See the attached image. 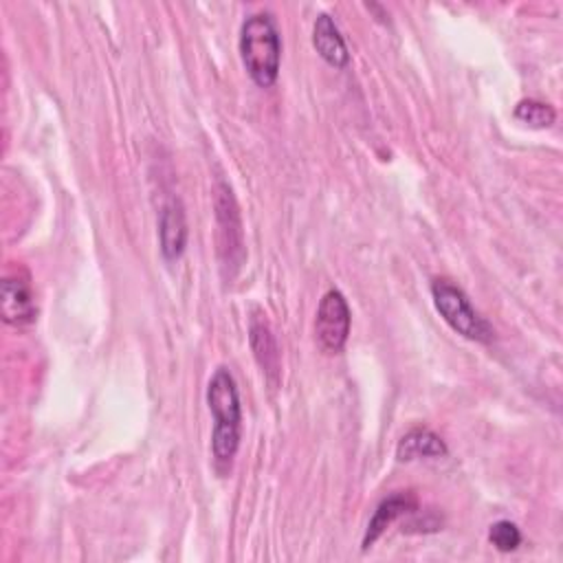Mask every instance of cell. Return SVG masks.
I'll list each match as a JSON object with an SVG mask.
<instances>
[{
    "label": "cell",
    "mask_w": 563,
    "mask_h": 563,
    "mask_svg": "<svg viewBox=\"0 0 563 563\" xmlns=\"http://www.w3.org/2000/svg\"><path fill=\"white\" fill-rule=\"evenodd\" d=\"M207 405L213 416L211 431V453L216 468L227 473L240 449L242 431V405L238 394V383L227 367H218L207 385Z\"/></svg>",
    "instance_id": "obj_1"
},
{
    "label": "cell",
    "mask_w": 563,
    "mask_h": 563,
    "mask_svg": "<svg viewBox=\"0 0 563 563\" xmlns=\"http://www.w3.org/2000/svg\"><path fill=\"white\" fill-rule=\"evenodd\" d=\"M238 51L244 70L260 88H271L279 77L282 37L271 11L251 13L238 37Z\"/></svg>",
    "instance_id": "obj_2"
},
{
    "label": "cell",
    "mask_w": 563,
    "mask_h": 563,
    "mask_svg": "<svg viewBox=\"0 0 563 563\" xmlns=\"http://www.w3.org/2000/svg\"><path fill=\"white\" fill-rule=\"evenodd\" d=\"M431 299L440 317L460 336L475 343H490L495 339L493 325L473 308L468 295L446 277L431 282Z\"/></svg>",
    "instance_id": "obj_3"
},
{
    "label": "cell",
    "mask_w": 563,
    "mask_h": 563,
    "mask_svg": "<svg viewBox=\"0 0 563 563\" xmlns=\"http://www.w3.org/2000/svg\"><path fill=\"white\" fill-rule=\"evenodd\" d=\"M213 207L218 222V253L224 268H229V277L244 262V240H242V220L233 198L231 187L224 180L216 183L213 189Z\"/></svg>",
    "instance_id": "obj_4"
},
{
    "label": "cell",
    "mask_w": 563,
    "mask_h": 563,
    "mask_svg": "<svg viewBox=\"0 0 563 563\" xmlns=\"http://www.w3.org/2000/svg\"><path fill=\"white\" fill-rule=\"evenodd\" d=\"M350 325H352V312H350L347 299L343 297L341 290L330 288L321 297L317 317H314V336L319 347L328 354H339L347 343Z\"/></svg>",
    "instance_id": "obj_5"
},
{
    "label": "cell",
    "mask_w": 563,
    "mask_h": 563,
    "mask_svg": "<svg viewBox=\"0 0 563 563\" xmlns=\"http://www.w3.org/2000/svg\"><path fill=\"white\" fill-rule=\"evenodd\" d=\"M37 317L35 295L26 275H7L2 279V319L9 325L24 328Z\"/></svg>",
    "instance_id": "obj_6"
},
{
    "label": "cell",
    "mask_w": 563,
    "mask_h": 563,
    "mask_svg": "<svg viewBox=\"0 0 563 563\" xmlns=\"http://www.w3.org/2000/svg\"><path fill=\"white\" fill-rule=\"evenodd\" d=\"M187 216L178 196L163 202L158 216V244L167 262H176L187 249Z\"/></svg>",
    "instance_id": "obj_7"
},
{
    "label": "cell",
    "mask_w": 563,
    "mask_h": 563,
    "mask_svg": "<svg viewBox=\"0 0 563 563\" xmlns=\"http://www.w3.org/2000/svg\"><path fill=\"white\" fill-rule=\"evenodd\" d=\"M416 510H418V497L411 490H398V493H391L389 497H385L376 506L374 515L369 517L367 530L363 534V550L372 548L391 523H396L400 517L411 515Z\"/></svg>",
    "instance_id": "obj_8"
},
{
    "label": "cell",
    "mask_w": 563,
    "mask_h": 563,
    "mask_svg": "<svg viewBox=\"0 0 563 563\" xmlns=\"http://www.w3.org/2000/svg\"><path fill=\"white\" fill-rule=\"evenodd\" d=\"M312 46L319 57L332 68H345L350 64L347 44L330 13H319L312 24Z\"/></svg>",
    "instance_id": "obj_9"
},
{
    "label": "cell",
    "mask_w": 563,
    "mask_h": 563,
    "mask_svg": "<svg viewBox=\"0 0 563 563\" xmlns=\"http://www.w3.org/2000/svg\"><path fill=\"white\" fill-rule=\"evenodd\" d=\"M249 341H251V350H253L257 365L275 383L277 374H279V350H277V341H275L273 330H271L268 321L264 319V314H255L251 319Z\"/></svg>",
    "instance_id": "obj_10"
},
{
    "label": "cell",
    "mask_w": 563,
    "mask_h": 563,
    "mask_svg": "<svg viewBox=\"0 0 563 563\" xmlns=\"http://www.w3.org/2000/svg\"><path fill=\"white\" fill-rule=\"evenodd\" d=\"M449 453L444 440L431 431L429 427H413L409 429L396 446V457L400 462H411L420 457H444Z\"/></svg>",
    "instance_id": "obj_11"
},
{
    "label": "cell",
    "mask_w": 563,
    "mask_h": 563,
    "mask_svg": "<svg viewBox=\"0 0 563 563\" xmlns=\"http://www.w3.org/2000/svg\"><path fill=\"white\" fill-rule=\"evenodd\" d=\"M515 119H519L521 123H526L530 128L543 130V128H550L554 123L556 112L550 103H543V101H537V99H521L515 106Z\"/></svg>",
    "instance_id": "obj_12"
},
{
    "label": "cell",
    "mask_w": 563,
    "mask_h": 563,
    "mask_svg": "<svg viewBox=\"0 0 563 563\" xmlns=\"http://www.w3.org/2000/svg\"><path fill=\"white\" fill-rule=\"evenodd\" d=\"M488 541L499 550V552H512L521 545V532L519 528L508 521V519H499L490 526L488 530Z\"/></svg>",
    "instance_id": "obj_13"
}]
</instances>
